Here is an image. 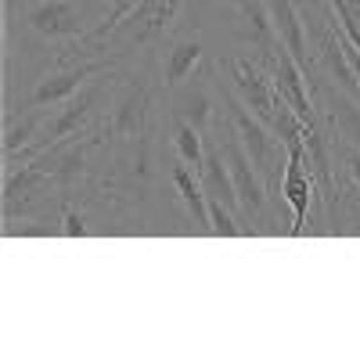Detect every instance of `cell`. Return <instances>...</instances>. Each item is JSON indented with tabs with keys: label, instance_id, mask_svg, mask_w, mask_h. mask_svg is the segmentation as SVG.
<instances>
[{
	"label": "cell",
	"instance_id": "1",
	"mask_svg": "<svg viewBox=\"0 0 360 360\" xmlns=\"http://www.w3.org/2000/svg\"><path fill=\"white\" fill-rule=\"evenodd\" d=\"M220 98H224V115H227L231 137L249 152L252 166L263 173V180L270 184V191H274V188L281 191V169H285V162H288V148L278 141V134L270 130L263 119L234 94L231 86L220 90Z\"/></svg>",
	"mask_w": 360,
	"mask_h": 360
},
{
	"label": "cell",
	"instance_id": "11",
	"mask_svg": "<svg viewBox=\"0 0 360 360\" xmlns=\"http://www.w3.org/2000/svg\"><path fill=\"white\" fill-rule=\"evenodd\" d=\"M266 69H270V79H274L278 94L299 112V119H303L307 127H317L321 123V112H317L314 98L307 94V69L285 51V44L266 58Z\"/></svg>",
	"mask_w": 360,
	"mask_h": 360
},
{
	"label": "cell",
	"instance_id": "17",
	"mask_svg": "<svg viewBox=\"0 0 360 360\" xmlns=\"http://www.w3.org/2000/svg\"><path fill=\"white\" fill-rule=\"evenodd\" d=\"M169 127H173V152H176V159L180 162H188L195 173L202 169V162H205V137L188 123V119H180V115H173L169 112Z\"/></svg>",
	"mask_w": 360,
	"mask_h": 360
},
{
	"label": "cell",
	"instance_id": "7",
	"mask_svg": "<svg viewBox=\"0 0 360 360\" xmlns=\"http://www.w3.org/2000/svg\"><path fill=\"white\" fill-rule=\"evenodd\" d=\"M220 90L213 86L209 76H195V79H184L180 86L169 90V112L188 119V123L205 137L213 141V130H217V115H220Z\"/></svg>",
	"mask_w": 360,
	"mask_h": 360
},
{
	"label": "cell",
	"instance_id": "19",
	"mask_svg": "<svg viewBox=\"0 0 360 360\" xmlns=\"http://www.w3.org/2000/svg\"><path fill=\"white\" fill-rule=\"evenodd\" d=\"M335 148H339V155H342V166H346V173L353 176V184H356V191H360V152L346 148L339 137H335Z\"/></svg>",
	"mask_w": 360,
	"mask_h": 360
},
{
	"label": "cell",
	"instance_id": "18",
	"mask_svg": "<svg viewBox=\"0 0 360 360\" xmlns=\"http://www.w3.org/2000/svg\"><path fill=\"white\" fill-rule=\"evenodd\" d=\"M58 234H65V238H86V234H90V227H86V220L76 213V209H69V205H65L62 224H58Z\"/></svg>",
	"mask_w": 360,
	"mask_h": 360
},
{
	"label": "cell",
	"instance_id": "9",
	"mask_svg": "<svg viewBox=\"0 0 360 360\" xmlns=\"http://www.w3.org/2000/svg\"><path fill=\"white\" fill-rule=\"evenodd\" d=\"M220 152L231 166V176H234V191H238V202H242V213H245V224L249 220H259L263 217V209L270 202V184L263 180V173L252 166L249 152L242 144H238L227 130V141L220 144Z\"/></svg>",
	"mask_w": 360,
	"mask_h": 360
},
{
	"label": "cell",
	"instance_id": "8",
	"mask_svg": "<svg viewBox=\"0 0 360 360\" xmlns=\"http://www.w3.org/2000/svg\"><path fill=\"white\" fill-rule=\"evenodd\" d=\"M231 18H234V33H238V44L245 47V54L259 58L266 65V58L281 47V37L266 11V0H234Z\"/></svg>",
	"mask_w": 360,
	"mask_h": 360
},
{
	"label": "cell",
	"instance_id": "15",
	"mask_svg": "<svg viewBox=\"0 0 360 360\" xmlns=\"http://www.w3.org/2000/svg\"><path fill=\"white\" fill-rule=\"evenodd\" d=\"M202 58H205V47L198 37H173L166 44V54H162V72H159V83L166 90L180 86L184 79H191L202 65Z\"/></svg>",
	"mask_w": 360,
	"mask_h": 360
},
{
	"label": "cell",
	"instance_id": "3",
	"mask_svg": "<svg viewBox=\"0 0 360 360\" xmlns=\"http://www.w3.org/2000/svg\"><path fill=\"white\" fill-rule=\"evenodd\" d=\"M4 15L18 18L44 44H86L94 33L76 0H4Z\"/></svg>",
	"mask_w": 360,
	"mask_h": 360
},
{
	"label": "cell",
	"instance_id": "12",
	"mask_svg": "<svg viewBox=\"0 0 360 360\" xmlns=\"http://www.w3.org/2000/svg\"><path fill=\"white\" fill-rule=\"evenodd\" d=\"M321 86V115L332 123V137H339L346 148H353V152H360V101L349 98L346 90H339L335 83H317Z\"/></svg>",
	"mask_w": 360,
	"mask_h": 360
},
{
	"label": "cell",
	"instance_id": "2",
	"mask_svg": "<svg viewBox=\"0 0 360 360\" xmlns=\"http://www.w3.org/2000/svg\"><path fill=\"white\" fill-rule=\"evenodd\" d=\"M184 8H188V0H141V4L101 40V47L127 58V51H134V47L144 51V47L166 44L176 33V22L184 18Z\"/></svg>",
	"mask_w": 360,
	"mask_h": 360
},
{
	"label": "cell",
	"instance_id": "14",
	"mask_svg": "<svg viewBox=\"0 0 360 360\" xmlns=\"http://www.w3.org/2000/svg\"><path fill=\"white\" fill-rule=\"evenodd\" d=\"M198 176H202L205 195L213 198V202H220V205H227L231 213L245 224L242 202H238V191H234V176H231V166H227V159H224V152H220V144H213V141L205 144V162H202Z\"/></svg>",
	"mask_w": 360,
	"mask_h": 360
},
{
	"label": "cell",
	"instance_id": "5",
	"mask_svg": "<svg viewBox=\"0 0 360 360\" xmlns=\"http://www.w3.org/2000/svg\"><path fill=\"white\" fill-rule=\"evenodd\" d=\"M148 115H152V76H148V62H144L119 83L112 112L105 119V134L115 144H141L148 134Z\"/></svg>",
	"mask_w": 360,
	"mask_h": 360
},
{
	"label": "cell",
	"instance_id": "4",
	"mask_svg": "<svg viewBox=\"0 0 360 360\" xmlns=\"http://www.w3.org/2000/svg\"><path fill=\"white\" fill-rule=\"evenodd\" d=\"M62 54V62H58V69H51V72H44L37 83H33V90L25 94V101H22V108H40V112H47V108H58L62 101H69L79 86H86L94 76H101V72H112V69H119L123 65V54H79V58H65V51H58Z\"/></svg>",
	"mask_w": 360,
	"mask_h": 360
},
{
	"label": "cell",
	"instance_id": "10",
	"mask_svg": "<svg viewBox=\"0 0 360 360\" xmlns=\"http://www.w3.org/2000/svg\"><path fill=\"white\" fill-rule=\"evenodd\" d=\"M314 191H317V176L307 169V148L303 144H292L288 148L285 173H281V198L292 205V227H288V234H295V238L307 231Z\"/></svg>",
	"mask_w": 360,
	"mask_h": 360
},
{
	"label": "cell",
	"instance_id": "16",
	"mask_svg": "<svg viewBox=\"0 0 360 360\" xmlns=\"http://www.w3.org/2000/svg\"><path fill=\"white\" fill-rule=\"evenodd\" d=\"M169 176H173V188H176L180 202H184L195 231H198V234H213V220H209V195H205V188H202V176H198L188 162H180V159L173 162Z\"/></svg>",
	"mask_w": 360,
	"mask_h": 360
},
{
	"label": "cell",
	"instance_id": "13",
	"mask_svg": "<svg viewBox=\"0 0 360 360\" xmlns=\"http://www.w3.org/2000/svg\"><path fill=\"white\" fill-rule=\"evenodd\" d=\"M266 11H270V22H274L278 37L285 44V51L295 58L299 65L307 69V76L314 72V62L307 54V22H303V8L295 0H266Z\"/></svg>",
	"mask_w": 360,
	"mask_h": 360
},
{
	"label": "cell",
	"instance_id": "6",
	"mask_svg": "<svg viewBox=\"0 0 360 360\" xmlns=\"http://www.w3.org/2000/svg\"><path fill=\"white\" fill-rule=\"evenodd\" d=\"M112 72H115V69H112ZM105 94H108V72L94 76L86 86H79L69 101L58 105V108H54V115H47V123H44V134H40V152H47L51 144L65 141V137H72V134H83V130H86V123H90V115L98 112V105H101V98H105Z\"/></svg>",
	"mask_w": 360,
	"mask_h": 360
}]
</instances>
